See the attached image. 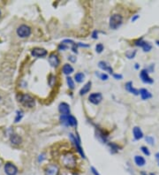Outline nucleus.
Masks as SVG:
<instances>
[{"mask_svg": "<svg viewBox=\"0 0 159 175\" xmlns=\"http://www.w3.org/2000/svg\"><path fill=\"white\" fill-rule=\"evenodd\" d=\"M61 163L63 164V165L67 168V169H74L76 167V158L74 157L73 154H72L71 152H67L65 154L62 155L61 159H60Z\"/></svg>", "mask_w": 159, "mask_h": 175, "instance_id": "f257e3e1", "label": "nucleus"}, {"mask_svg": "<svg viewBox=\"0 0 159 175\" xmlns=\"http://www.w3.org/2000/svg\"><path fill=\"white\" fill-rule=\"evenodd\" d=\"M122 22L123 17L120 14H113L110 18V28L115 30L122 25Z\"/></svg>", "mask_w": 159, "mask_h": 175, "instance_id": "f03ea898", "label": "nucleus"}, {"mask_svg": "<svg viewBox=\"0 0 159 175\" xmlns=\"http://www.w3.org/2000/svg\"><path fill=\"white\" fill-rule=\"evenodd\" d=\"M19 101L24 105L26 107H29V108H32L34 106V99L31 96L28 95V94H24V95H20L19 97Z\"/></svg>", "mask_w": 159, "mask_h": 175, "instance_id": "7ed1b4c3", "label": "nucleus"}, {"mask_svg": "<svg viewBox=\"0 0 159 175\" xmlns=\"http://www.w3.org/2000/svg\"><path fill=\"white\" fill-rule=\"evenodd\" d=\"M60 121L64 126H70V127H76L77 126V120L72 115H61Z\"/></svg>", "mask_w": 159, "mask_h": 175, "instance_id": "20e7f679", "label": "nucleus"}, {"mask_svg": "<svg viewBox=\"0 0 159 175\" xmlns=\"http://www.w3.org/2000/svg\"><path fill=\"white\" fill-rule=\"evenodd\" d=\"M70 139L72 140V141L73 142V144L75 145L76 149H77V151L80 153V155H81L83 158H86L85 154H84V152H83V149H82V148H81V139H80L78 136L73 135V134H70Z\"/></svg>", "mask_w": 159, "mask_h": 175, "instance_id": "39448f33", "label": "nucleus"}, {"mask_svg": "<svg viewBox=\"0 0 159 175\" xmlns=\"http://www.w3.org/2000/svg\"><path fill=\"white\" fill-rule=\"evenodd\" d=\"M134 45L141 47L144 52H149L152 49V45L150 44V42L143 41V38H140V39L136 40L134 42Z\"/></svg>", "mask_w": 159, "mask_h": 175, "instance_id": "423d86ee", "label": "nucleus"}, {"mask_svg": "<svg viewBox=\"0 0 159 175\" xmlns=\"http://www.w3.org/2000/svg\"><path fill=\"white\" fill-rule=\"evenodd\" d=\"M30 34H31V29L27 25H21L17 29V35L22 38L29 36Z\"/></svg>", "mask_w": 159, "mask_h": 175, "instance_id": "0eeeda50", "label": "nucleus"}, {"mask_svg": "<svg viewBox=\"0 0 159 175\" xmlns=\"http://www.w3.org/2000/svg\"><path fill=\"white\" fill-rule=\"evenodd\" d=\"M59 168L55 164L49 165L45 169V175H59Z\"/></svg>", "mask_w": 159, "mask_h": 175, "instance_id": "6e6552de", "label": "nucleus"}, {"mask_svg": "<svg viewBox=\"0 0 159 175\" xmlns=\"http://www.w3.org/2000/svg\"><path fill=\"white\" fill-rule=\"evenodd\" d=\"M140 77L141 79V81L144 82V83H147V84H151L154 82L153 79H151L149 75V71L148 69H142L141 73H140Z\"/></svg>", "mask_w": 159, "mask_h": 175, "instance_id": "1a4fd4ad", "label": "nucleus"}, {"mask_svg": "<svg viewBox=\"0 0 159 175\" xmlns=\"http://www.w3.org/2000/svg\"><path fill=\"white\" fill-rule=\"evenodd\" d=\"M89 100L93 105H99L102 102V100H103V96L99 92L93 93V94H90V96L89 97Z\"/></svg>", "mask_w": 159, "mask_h": 175, "instance_id": "9d476101", "label": "nucleus"}, {"mask_svg": "<svg viewBox=\"0 0 159 175\" xmlns=\"http://www.w3.org/2000/svg\"><path fill=\"white\" fill-rule=\"evenodd\" d=\"M4 172L7 175H16L18 173V169L12 163H6L4 165Z\"/></svg>", "mask_w": 159, "mask_h": 175, "instance_id": "9b49d317", "label": "nucleus"}, {"mask_svg": "<svg viewBox=\"0 0 159 175\" xmlns=\"http://www.w3.org/2000/svg\"><path fill=\"white\" fill-rule=\"evenodd\" d=\"M49 63L52 67H58L60 63V60L55 53H51L49 56Z\"/></svg>", "mask_w": 159, "mask_h": 175, "instance_id": "f8f14e48", "label": "nucleus"}, {"mask_svg": "<svg viewBox=\"0 0 159 175\" xmlns=\"http://www.w3.org/2000/svg\"><path fill=\"white\" fill-rule=\"evenodd\" d=\"M31 54L34 57L42 58V57H44L47 55V51L44 49H41V48H34L32 50Z\"/></svg>", "mask_w": 159, "mask_h": 175, "instance_id": "ddd939ff", "label": "nucleus"}, {"mask_svg": "<svg viewBox=\"0 0 159 175\" xmlns=\"http://www.w3.org/2000/svg\"><path fill=\"white\" fill-rule=\"evenodd\" d=\"M59 111L61 115H70V106L66 103H61L59 105Z\"/></svg>", "mask_w": 159, "mask_h": 175, "instance_id": "4468645a", "label": "nucleus"}, {"mask_svg": "<svg viewBox=\"0 0 159 175\" xmlns=\"http://www.w3.org/2000/svg\"><path fill=\"white\" fill-rule=\"evenodd\" d=\"M98 67H99L102 70L107 71L109 73H113V69L111 68V67L108 63H106V62H104V61H100V62L98 63Z\"/></svg>", "mask_w": 159, "mask_h": 175, "instance_id": "2eb2a0df", "label": "nucleus"}, {"mask_svg": "<svg viewBox=\"0 0 159 175\" xmlns=\"http://www.w3.org/2000/svg\"><path fill=\"white\" fill-rule=\"evenodd\" d=\"M126 89L128 92H130V93H132L135 96L140 95V90H138V89H136L133 87V82L132 81H128L126 83Z\"/></svg>", "mask_w": 159, "mask_h": 175, "instance_id": "dca6fc26", "label": "nucleus"}, {"mask_svg": "<svg viewBox=\"0 0 159 175\" xmlns=\"http://www.w3.org/2000/svg\"><path fill=\"white\" fill-rule=\"evenodd\" d=\"M140 95H141L142 100H148V99L152 97V94L146 89H140Z\"/></svg>", "mask_w": 159, "mask_h": 175, "instance_id": "f3484780", "label": "nucleus"}, {"mask_svg": "<svg viewBox=\"0 0 159 175\" xmlns=\"http://www.w3.org/2000/svg\"><path fill=\"white\" fill-rule=\"evenodd\" d=\"M133 137L135 140H140L143 137V133L141 131V129L138 127H134L133 129Z\"/></svg>", "mask_w": 159, "mask_h": 175, "instance_id": "a211bd4d", "label": "nucleus"}, {"mask_svg": "<svg viewBox=\"0 0 159 175\" xmlns=\"http://www.w3.org/2000/svg\"><path fill=\"white\" fill-rule=\"evenodd\" d=\"M91 85H92V82H91V81H88V82L81 88V89L80 90V95H81V96H83V95L89 93V90L91 89Z\"/></svg>", "mask_w": 159, "mask_h": 175, "instance_id": "6ab92c4d", "label": "nucleus"}, {"mask_svg": "<svg viewBox=\"0 0 159 175\" xmlns=\"http://www.w3.org/2000/svg\"><path fill=\"white\" fill-rule=\"evenodd\" d=\"M134 163L138 166H144L145 164H146V160L141 156H135L134 157Z\"/></svg>", "mask_w": 159, "mask_h": 175, "instance_id": "aec40b11", "label": "nucleus"}, {"mask_svg": "<svg viewBox=\"0 0 159 175\" xmlns=\"http://www.w3.org/2000/svg\"><path fill=\"white\" fill-rule=\"evenodd\" d=\"M62 71L65 75H69L73 72V67L69 64H64L63 68H62Z\"/></svg>", "mask_w": 159, "mask_h": 175, "instance_id": "412c9836", "label": "nucleus"}, {"mask_svg": "<svg viewBox=\"0 0 159 175\" xmlns=\"http://www.w3.org/2000/svg\"><path fill=\"white\" fill-rule=\"evenodd\" d=\"M10 140L12 141V143H13V144H20V143H21V141H22L21 138L18 135H15V134L11 135Z\"/></svg>", "mask_w": 159, "mask_h": 175, "instance_id": "4be33fe9", "label": "nucleus"}, {"mask_svg": "<svg viewBox=\"0 0 159 175\" xmlns=\"http://www.w3.org/2000/svg\"><path fill=\"white\" fill-rule=\"evenodd\" d=\"M63 42L64 43H65V42L71 43V44H72V51H73L74 53H78V51H77V46H78V44H77V43H75L73 40L66 39V40H64Z\"/></svg>", "mask_w": 159, "mask_h": 175, "instance_id": "5701e85b", "label": "nucleus"}, {"mask_svg": "<svg viewBox=\"0 0 159 175\" xmlns=\"http://www.w3.org/2000/svg\"><path fill=\"white\" fill-rule=\"evenodd\" d=\"M85 79V74L83 72H77L74 76V80L76 81V82L81 83L84 81Z\"/></svg>", "mask_w": 159, "mask_h": 175, "instance_id": "b1692460", "label": "nucleus"}, {"mask_svg": "<svg viewBox=\"0 0 159 175\" xmlns=\"http://www.w3.org/2000/svg\"><path fill=\"white\" fill-rule=\"evenodd\" d=\"M108 146H109V148L111 149V153H117L118 151H119V147L116 144V143H114V142H110L109 144H108Z\"/></svg>", "mask_w": 159, "mask_h": 175, "instance_id": "393cba45", "label": "nucleus"}, {"mask_svg": "<svg viewBox=\"0 0 159 175\" xmlns=\"http://www.w3.org/2000/svg\"><path fill=\"white\" fill-rule=\"evenodd\" d=\"M135 55H136V51L135 50H133V51H127V52H126V57H127V59H133L135 57Z\"/></svg>", "mask_w": 159, "mask_h": 175, "instance_id": "a878e982", "label": "nucleus"}, {"mask_svg": "<svg viewBox=\"0 0 159 175\" xmlns=\"http://www.w3.org/2000/svg\"><path fill=\"white\" fill-rule=\"evenodd\" d=\"M66 82H67V85H68L69 89H74V82L73 81V78H71L70 76H68L66 78Z\"/></svg>", "mask_w": 159, "mask_h": 175, "instance_id": "bb28decb", "label": "nucleus"}, {"mask_svg": "<svg viewBox=\"0 0 159 175\" xmlns=\"http://www.w3.org/2000/svg\"><path fill=\"white\" fill-rule=\"evenodd\" d=\"M145 140H146V141H147L149 145H154V144H155V139H154V137H152V136H150V135L146 136V137H145Z\"/></svg>", "mask_w": 159, "mask_h": 175, "instance_id": "cd10ccee", "label": "nucleus"}, {"mask_svg": "<svg viewBox=\"0 0 159 175\" xmlns=\"http://www.w3.org/2000/svg\"><path fill=\"white\" fill-rule=\"evenodd\" d=\"M103 51V43L96 44V46H95V51L97 53H102Z\"/></svg>", "mask_w": 159, "mask_h": 175, "instance_id": "c85d7f7f", "label": "nucleus"}, {"mask_svg": "<svg viewBox=\"0 0 159 175\" xmlns=\"http://www.w3.org/2000/svg\"><path fill=\"white\" fill-rule=\"evenodd\" d=\"M141 151L146 155V156H150V152H149V149L147 148V147H145V146H142L141 148Z\"/></svg>", "mask_w": 159, "mask_h": 175, "instance_id": "c756f323", "label": "nucleus"}, {"mask_svg": "<svg viewBox=\"0 0 159 175\" xmlns=\"http://www.w3.org/2000/svg\"><path fill=\"white\" fill-rule=\"evenodd\" d=\"M22 116H23L22 112H21V111H17V117H16V119H15V122H16V123L19 122V121L21 119Z\"/></svg>", "mask_w": 159, "mask_h": 175, "instance_id": "7c9ffc66", "label": "nucleus"}, {"mask_svg": "<svg viewBox=\"0 0 159 175\" xmlns=\"http://www.w3.org/2000/svg\"><path fill=\"white\" fill-rule=\"evenodd\" d=\"M67 48H68V47H67L66 43H64V42H61V43L59 45V47H58L59 51H64V50H66Z\"/></svg>", "mask_w": 159, "mask_h": 175, "instance_id": "2f4dec72", "label": "nucleus"}, {"mask_svg": "<svg viewBox=\"0 0 159 175\" xmlns=\"http://www.w3.org/2000/svg\"><path fill=\"white\" fill-rule=\"evenodd\" d=\"M98 75H99V77L102 81H107L109 79V76L106 73H101V74H98Z\"/></svg>", "mask_w": 159, "mask_h": 175, "instance_id": "473e14b6", "label": "nucleus"}, {"mask_svg": "<svg viewBox=\"0 0 159 175\" xmlns=\"http://www.w3.org/2000/svg\"><path fill=\"white\" fill-rule=\"evenodd\" d=\"M90 170H91V172H92V174L94 175H100V174L97 172V170L95 169V167H93V166H91L90 167Z\"/></svg>", "mask_w": 159, "mask_h": 175, "instance_id": "72a5a7b5", "label": "nucleus"}, {"mask_svg": "<svg viewBox=\"0 0 159 175\" xmlns=\"http://www.w3.org/2000/svg\"><path fill=\"white\" fill-rule=\"evenodd\" d=\"M113 77L116 79V80H121L123 78V76L121 74H119V73H114L113 74Z\"/></svg>", "mask_w": 159, "mask_h": 175, "instance_id": "f704fd0d", "label": "nucleus"}, {"mask_svg": "<svg viewBox=\"0 0 159 175\" xmlns=\"http://www.w3.org/2000/svg\"><path fill=\"white\" fill-rule=\"evenodd\" d=\"M139 18H140V16H139L138 14H135L133 17H132V19H131V21H132V22H134V21H135L136 20H138Z\"/></svg>", "mask_w": 159, "mask_h": 175, "instance_id": "c9c22d12", "label": "nucleus"}, {"mask_svg": "<svg viewBox=\"0 0 159 175\" xmlns=\"http://www.w3.org/2000/svg\"><path fill=\"white\" fill-rule=\"evenodd\" d=\"M92 37L94 38V39H97L98 38V33H97V31L95 30L94 32H93V34H92Z\"/></svg>", "mask_w": 159, "mask_h": 175, "instance_id": "e433bc0d", "label": "nucleus"}, {"mask_svg": "<svg viewBox=\"0 0 159 175\" xmlns=\"http://www.w3.org/2000/svg\"><path fill=\"white\" fill-rule=\"evenodd\" d=\"M68 59H69L70 61H72V62H75V61H76V58H74L73 56H69V57H68Z\"/></svg>", "mask_w": 159, "mask_h": 175, "instance_id": "4c0bfd02", "label": "nucleus"}, {"mask_svg": "<svg viewBox=\"0 0 159 175\" xmlns=\"http://www.w3.org/2000/svg\"><path fill=\"white\" fill-rule=\"evenodd\" d=\"M156 158L158 160V162H159V152H158V153L156 154Z\"/></svg>", "mask_w": 159, "mask_h": 175, "instance_id": "58836bf2", "label": "nucleus"}, {"mask_svg": "<svg viewBox=\"0 0 159 175\" xmlns=\"http://www.w3.org/2000/svg\"><path fill=\"white\" fill-rule=\"evenodd\" d=\"M141 175H149V174H146L145 172H141Z\"/></svg>", "mask_w": 159, "mask_h": 175, "instance_id": "ea45409f", "label": "nucleus"}, {"mask_svg": "<svg viewBox=\"0 0 159 175\" xmlns=\"http://www.w3.org/2000/svg\"><path fill=\"white\" fill-rule=\"evenodd\" d=\"M139 68V65L138 64H135V69H138Z\"/></svg>", "mask_w": 159, "mask_h": 175, "instance_id": "a19ab883", "label": "nucleus"}, {"mask_svg": "<svg viewBox=\"0 0 159 175\" xmlns=\"http://www.w3.org/2000/svg\"><path fill=\"white\" fill-rule=\"evenodd\" d=\"M156 42H157V44H158V46H159V41H157Z\"/></svg>", "mask_w": 159, "mask_h": 175, "instance_id": "79ce46f5", "label": "nucleus"}, {"mask_svg": "<svg viewBox=\"0 0 159 175\" xmlns=\"http://www.w3.org/2000/svg\"><path fill=\"white\" fill-rule=\"evenodd\" d=\"M149 175H156V174H152V173H151V174H149Z\"/></svg>", "mask_w": 159, "mask_h": 175, "instance_id": "37998d69", "label": "nucleus"}, {"mask_svg": "<svg viewBox=\"0 0 159 175\" xmlns=\"http://www.w3.org/2000/svg\"><path fill=\"white\" fill-rule=\"evenodd\" d=\"M60 175H66V174H60Z\"/></svg>", "mask_w": 159, "mask_h": 175, "instance_id": "c03bdc74", "label": "nucleus"}, {"mask_svg": "<svg viewBox=\"0 0 159 175\" xmlns=\"http://www.w3.org/2000/svg\"><path fill=\"white\" fill-rule=\"evenodd\" d=\"M0 15H1V12H0Z\"/></svg>", "mask_w": 159, "mask_h": 175, "instance_id": "a18cd8bd", "label": "nucleus"}, {"mask_svg": "<svg viewBox=\"0 0 159 175\" xmlns=\"http://www.w3.org/2000/svg\"><path fill=\"white\" fill-rule=\"evenodd\" d=\"M158 166H159V162H158Z\"/></svg>", "mask_w": 159, "mask_h": 175, "instance_id": "49530a36", "label": "nucleus"}, {"mask_svg": "<svg viewBox=\"0 0 159 175\" xmlns=\"http://www.w3.org/2000/svg\"><path fill=\"white\" fill-rule=\"evenodd\" d=\"M0 165H1V163H0Z\"/></svg>", "mask_w": 159, "mask_h": 175, "instance_id": "de8ad7c7", "label": "nucleus"}, {"mask_svg": "<svg viewBox=\"0 0 159 175\" xmlns=\"http://www.w3.org/2000/svg\"><path fill=\"white\" fill-rule=\"evenodd\" d=\"M0 99H1V97H0Z\"/></svg>", "mask_w": 159, "mask_h": 175, "instance_id": "09e8293b", "label": "nucleus"}]
</instances>
